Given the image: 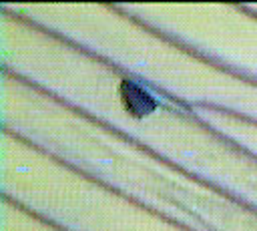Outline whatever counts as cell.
Here are the masks:
<instances>
[{"mask_svg":"<svg viewBox=\"0 0 257 231\" xmlns=\"http://www.w3.org/2000/svg\"><path fill=\"white\" fill-rule=\"evenodd\" d=\"M118 92H120V100H122L126 112H131L135 119L147 117V114L155 112V108L159 106L157 98L145 86H141L139 82H135L131 78H122L120 80Z\"/></svg>","mask_w":257,"mask_h":231,"instance_id":"6da1fadb","label":"cell"}]
</instances>
